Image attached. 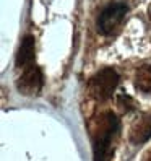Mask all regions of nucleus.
Here are the masks:
<instances>
[{
  "mask_svg": "<svg viewBox=\"0 0 151 161\" xmlns=\"http://www.w3.org/2000/svg\"><path fill=\"white\" fill-rule=\"evenodd\" d=\"M135 85L140 91L151 93V65H141L137 70Z\"/></svg>",
  "mask_w": 151,
  "mask_h": 161,
  "instance_id": "nucleus-7",
  "label": "nucleus"
},
{
  "mask_svg": "<svg viewBox=\"0 0 151 161\" xmlns=\"http://www.w3.org/2000/svg\"><path fill=\"white\" fill-rule=\"evenodd\" d=\"M34 55H36V51H34V37L33 36H24V39L21 41L20 44V49H18V54H16V67L20 69H28L34 65Z\"/></svg>",
  "mask_w": 151,
  "mask_h": 161,
  "instance_id": "nucleus-6",
  "label": "nucleus"
},
{
  "mask_svg": "<svg viewBox=\"0 0 151 161\" xmlns=\"http://www.w3.org/2000/svg\"><path fill=\"white\" fill-rule=\"evenodd\" d=\"M119 85V75L114 69H104L89 80V93L96 99H109Z\"/></svg>",
  "mask_w": 151,
  "mask_h": 161,
  "instance_id": "nucleus-2",
  "label": "nucleus"
},
{
  "mask_svg": "<svg viewBox=\"0 0 151 161\" xmlns=\"http://www.w3.org/2000/svg\"><path fill=\"white\" fill-rule=\"evenodd\" d=\"M148 15H149V20H151V5H149V10H148Z\"/></svg>",
  "mask_w": 151,
  "mask_h": 161,
  "instance_id": "nucleus-9",
  "label": "nucleus"
},
{
  "mask_svg": "<svg viewBox=\"0 0 151 161\" xmlns=\"http://www.w3.org/2000/svg\"><path fill=\"white\" fill-rule=\"evenodd\" d=\"M151 137V112H145L141 114L130 129V140L132 143L140 145Z\"/></svg>",
  "mask_w": 151,
  "mask_h": 161,
  "instance_id": "nucleus-5",
  "label": "nucleus"
},
{
  "mask_svg": "<svg viewBox=\"0 0 151 161\" xmlns=\"http://www.w3.org/2000/svg\"><path fill=\"white\" fill-rule=\"evenodd\" d=\"M119 119L112 112H106L96 125L93 137V156L94 161H109L112 158V140L117 135Z\"/></svg>",
  "mask_w": 151,
  "mask_h": 161,
  "instance_id": "nucleus-1",
  "label": "nucleus"
},
{
  "mask_svg": "<svg viewBox=\"0 0 151 161\" xmlns=\"http://www.w3.org/2000/svg\"><path fill=\"white\" fill-rule=\"evenodd\" d=\"M125 15H127V5H124V3L107 5L102 10V13L99 15V20H98L99 31L106 36L116 34L122 28V25H124Z\"/></svg>",
  "mask_w": 151,
  "mask_h": 161,
  "instance_id": "nucleus-3",
  "label": "nucleus"
},
{
  "mask_svg": "<svg viewBox=\"0 0 151 161\" xmlns=\"http://www.w3.org/2000/svg\"><path fill=\"white\" fill-rule=\"evenodd\" d=\"M145 161H151V153H149V155L146 156V159H145Z\"/></svg>",
  "mask_w": 151,
  "mask_h": 161,
  "instance_id": "nucleus-8",
  "label": "nucleus"
},
{
  "mask_svg": "<svg viewBox=\"0 0 151 161\" xmlns=\"http://www.w3.org/2000/svg\"><path fill=\"white\" fill-rule=\"evenodd\" d=\"M44 85V77L42 72L37 65H31L21 72V77L16 81V88L20 93L26 94V96H34L41 91Z\"/></svg>",
  "mask_w": 151,
  "mask_h": 161,
  "instance_id": "nucleus-4",
  "label": "nucleus"
}]
</instances>
